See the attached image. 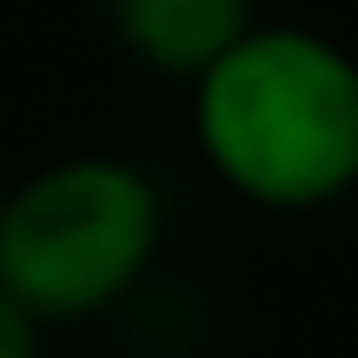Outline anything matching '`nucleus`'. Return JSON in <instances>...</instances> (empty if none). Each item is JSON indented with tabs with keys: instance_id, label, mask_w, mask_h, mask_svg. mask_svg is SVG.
<instances>
[{
	"instance_id": "obj_1",
	"label": "nucleus",
	"mask_w": 358,
	"mask_h": 358,
	"mask_svg": "<svg viewBox=\"0 0 358 358\" xmlns=\"http://www.w3.org/2000/svg\"><path fill=\"white\" fill-rule=\"evenodd\" d=\"M192 140L232 199L325 213L358 192V60L332 34L252 20L192 80Z\"/></svg>"
},
{
	"instance_id": "obj_2",
	"label": "nucleus",
	"mask_w": 358,
	"mask_h": 358,
	"mask_svg": "<svg viewBox=\"0 0 358 358\" xmlns=\"http://www.w3.org/2000/svg\"><path fill=\"white\" fill-rule=\"evenodd\" d=\"M159 179L120 153L47 159L0 192V285L40 325L120 312L159 266Z\"/></svg>"
},
{
	"instance_id": "obj_3",
	"label": "nucleus",
	"mask_w": 358,
	"mask_h": 358,
	"mask_svg": "<svg viewBox=\"0 0 358 358\" xmlns=\"http://www.w3.org/2000/svg\"><path fill=\"white\" fill-rule=\"evenodd\" d=\"M100 13L133 66L192 87L259 20V0H100Z\"/></svg>"
},
{
	"instance_id": "obj_4",
	"label": "nucleus",
	"mask_w": 358,
	"mask_h": 358,
	"mask_svg": "<svg viewBox=\"0 0 358 358\" xmlns=\"http://www.w3.org/2000/svg\"><path fill=\"white\" fill-rule=\"evenodd\" d=\"M0 358H47V325L0 285Z\"/></svg>"
}]
</instances>
